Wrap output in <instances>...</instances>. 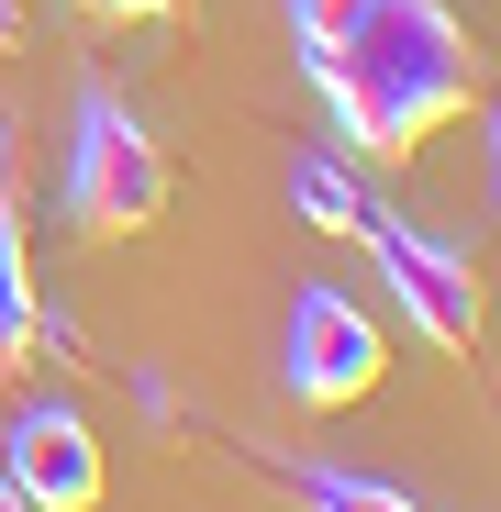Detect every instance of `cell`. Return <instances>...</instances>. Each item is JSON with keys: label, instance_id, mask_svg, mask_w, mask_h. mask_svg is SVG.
Instances as JSON below:
<instances>
[{"label": "cell", "instance_id": "6da1fadb", "mask_svg": "<svg viewBox=\"0 0 501 512\" xmlns=\"http://www.w3.org/2000/svg\"><path fill=\"white\" fill-rule=\"evenodd\" d=\"M312 78H323L334 123H346V145H368L390 167L479 101V56L446 0H357L346 34L312 56Z\"/></svg>", "mask_w": 501, "mask_h": 512}, {"label": "cell", "instance_id": "7a4b0ae2", "mask_svg": "<svg viewBox=\"0 0 501 512\" xmlns=\"http://www.w3.org/2000/svg\"><path fill=\"white\" fill-rule=\"evenodd\" d=\"M67 190H78V223H90V234H145L167 212V156H156V134L112 90L78 101V167H67Z\"/></svg>", "mask_w": 501, "mask_h": 512}, {"label": "cell", "instance_id": "3957f363", "mask_svg": "<svg viewBox=\"0 0 501 512\" xmlns=\"http://www.w3.org/2000/svg\"><path fill=\"white\" fill-rule=\"evenodd\" d=\"M357 245L379 256L390 301L412 312V334H424L435 357H468V346H479V279H468V256H446L435 234H412V223H390V212H368Z\"/></svg>", "mask_w": 501, "mask_h": 512}, {"label": "cell", "instance_id": "277c9868", "mask_svg": "<svg viewBox=\"0 0 501 512\" xmlns=\"http://www.w3.org/2000/svg\"><path fill=\"white\" fill-rule=\"evenodd\" d=\"M0 479H12L34 512H101V435H90V412L23 401L12 423H0Z\"/></svg>", "mask_w": 501, "mask_h": 512}, {"label": "cell", "instance_id": "5b68a950", "mask_svg": "<svg viewBox=\"0 0 501 512\" xmlns=\"http://www.w3.org/2000/svg\"><path fill=\"white\" fill-rule=\"evenodd\" d=\"M379 368H390V346H379V323H368L346 290H301V301H290V390H301L312 412L368 401Z\"/></svg>", "mask_w": 501, "mask_h": 512}, {"label": "cell", "instance_id": "8992f818", "mask_svg": "<svg viewBox=\"0 0 501 512\" xmlns=\"http://www.w3.org/2000/svg\"><path fill=\"white\" fill-rule=\"evenodd\" d=\"M34 334H45V312H34V256L12 223V134H0V368H23Z\"/></svg>", "mask_w": 501, "mask_h": 512}, {"label": "cell", "instance_id": "52a82bcc", "mask_svg": "<svg viewBox=\"0 0 501 512\" xmlns=\"http://www.w3.org/2000/svg\"><path fill=\"white\" fill-rule=\"evenodd\" d=\"M290 212H301L312 234H357V223H368V190H357L334 156H290Z\"/></svg>", "mask_w": 501, "mask_h": 512}, {"label": "cell", "instance_id": "ba28073f", "mask_svg": "<svg viewBox=\"0 0 501 512\" xmlns=\"http://www.w3.org/2000/svg\"><path fill=\"white\" fill-rule=\"evenodd\" d=\"M301 490H312V512H424V501H401L379 479H346V468H301Z\"/></svg>", "mask_w": 501, "mask_h": 512}, {"label": "cell", "instance_id": "9c48e42d", "mask_svg": "<svg viewBox=\"0 0 501 512\" xmlns=\"http://www.w3.org/2000/svg\"><path fill=\"white\" fill-rule=\"evenodd\" d=\"M346 12H357V0H290V45H301V67L346 34Z\"/></svg>", "mask_w": 501, "mask_h": 512}, {"label": "cell", "instance_id": "30bf717a", "mask_svg": "<svg viewBox=\"0 0 501 512\" xmlns=\"http://www.w3.org/2000/svg\"><path fill=\"white\" fill-rule=\"evenodd\" d=\"M90 12H123V23H167L179 0H90Z\"/></svg>", "mask_w": 501, "mask_h": 512}, {"label": "cell", "instance_id": "8fae6325", "mask_svg": "<svg viewBox=\"0 0 501 512\" xmlns=\"http://www.w3.org/2000/svg\"><path fill=\"white\" fill-rule=\"evenodd\" d=\"M0 45H23V0H0Z\"/></svg>", "mask_w": 501, "mask_h": 512}, {"label": "cell", "instance_id": "7c38bea8", "mask_svg": "<svg viewBox=\"0 0 501 512\" xmlns=\"http://www.w3.org/2000/svg\"><path fill=\"white\" fill-rule=\"evenodd\" d=\"M0 512H34V501H23V490H12V479H0Z\"/></svg>", "mask_w": 501, "mask_h": 512}]
</instances>
